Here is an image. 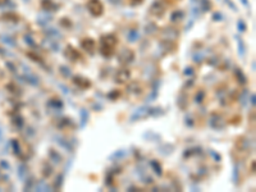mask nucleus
Listing matches in <instances>:
<instances>
[{
    "label": "nucleus",
    "mask_w": 256,
    "mask_h": 192,
    "mask_svg": "<svg viewBox=\"0 0 256 192\" xmlns=\"http://www.w3.org/2000/svg\"><path fill=\"white\" fill-rule=\"evenodd\" d=\"M13 147H14V153L18 155V154L21 153V147H19V142H18L17 140L13 141Z\"/></svg>",
    "instance_id": "48"
},
{
    "label": "nucleus",
    "mask_w": 256,
    "mask_h": 192,
    "mask_svg": "<svg viewBox=\"0 0 256 192\" xmlns=\"http://www.w3.org/2000/svg\"><path fill=\"white\" fill-rule=\"evenodd\" d=\"M25 42H26V44H28V45H31V46L35 44L34 39H32V37H31L30 35H26V36H25Z\"/></svg>",
    "instance_id": "49"
},
{
    "label": "nucleus",
    "mask_w": 256,
    "mask_h": 192,
    "mask_svg": "<svg viewBox=\"0 0 256 192\" xmlns=\"http://www.w3.org/2000/svg\"><path fill=\"white\" fill-rule=\"evenodd\" d=\"M187 96L185 94L182 95H179V98H178V105H179V108H182V109H186V106H187Z\"/></svg>",
    "instance_id": "34"
},
{
    "label": "nucleus",
    "mask_w": 256,
    "mask_h": 192,
    "mask_svg": "<svg viewBox=\"0 0 256 192\" xmlns=\"http://www.w3.org/2000/svg\"><path fill=\"white\" fill-rule=\"evenodd\" d=\"M237 28H238L240 32H245L246 31V23H245L242 19H238L237 21Z\"/></svg>",
    "instance_id": "43"
},
{
    "label": "nucleus",
    "mask_w": 256,
    "mask_h": 192,
    "mask_svg": "<svg viewBox=\"0 0 256 192\" xmlns=\"http://www.w3.org/2000/svg\"><path fill=\"white\" fill-rule=\"evenodd\" d=\"M200 3V9H202V12H208V10L211 8V3L209 2V0H199Z\"/></svg>",
    "instance_id": "32"
},
{
    "label": "nucleus",
    "mask_w": 256,
    "mask_h": 192,
    "mask_svg": "<svg viewBox=\"0 0 256 192\" xmlns=\"http://www.w3.org/2000/svg\"><path fill=\"white\" fill-rule=\"evenodd\" d=\"M25 173H27L26 167H25V165H21V167H19V170H18L19 177H21V178H25Z\"/></svg>",
    "instance_id": "47"
},
{
    "label": "nucleus",
    "mask_w": 256,
    "mask_h": 192,
    "mask_svg": "<svg viewBox=\"0 0 256 192\" xmlns=\"http://www.w3.org/2000/svg\"><path fill=\"white\" fill-rule=\"evenodd\" d=\"M45 32L49 35V37H53V39H62V34L54 27H49L45 30Z\"/></svg>",
    "instance_id": "24"
},
{
    "label": "nucleus",
    "mask_w": 256,
    "mask_h": 192,
    "mask_svg": "<svg viewBox=\"0 0 256 192\" xmlns=\"http://www.w3.org/2000/svg\"><path fill=\"white\" fill-rule=\"evenodd\" d=\"M127 40L130 42H136L140 40V32H138L137 30H131L130 32H128L127 35Z\"/></svg>",
    "instance_id": "20"
},
{
    "label": "nucleus",
    "mask_w": 256,
    "mask_h": 192,
    "mask_svg": "<svg viewBox=\"0 0 256 192\" xmlns=\"http://www.w3.org/2000/svg\"><path fill=\"white\" fill-rule=\"evenodd\" d=\"M108 2H109L110 4H113V5H118V4H121L122 0H108Z\"/></svg>",
    "instance_id": "56"
},
{
    "label": "nucleus",
    "mask_w": 256,
    "mask_h": 192,
    "mask_svg": "<svg viewBox=\"0 0 256 192\" xmlns=\"http://www.w3.org/2000/svg\"><path fill=\"white\" fill-rule=\"evenodd\" d=\"M241 2L243 3V5H245V7L249 8V0H241Z\"/></svg>",
    "instance_id": "58"
},
{
    "label": "nucleus",
    "mask_w": 256,
    "mask_h": 192,
    "mask_svg": "<svg viewBox=\"0 0 256 192\" xmlns=\"http://www.w3.org/2000/svg\"><path fill=\"white\" fill-rule=\"evenodd\" d=\"M124 156H126V150L121 149V150L115 151L114 154H112V155H110V160H112V162H114V160H119V159L124 158Z\"/></svg>",
    "instance_id": "28"
},
{
    "label": "nucleus",
    "mask_w": 256,
    "mask_h": 192,
    "mask_svg": "<svg viewBox=\"0 0 256 192\" xmlns=\"http://www.w3.org/2000/svg\"><path fill=\"white\" fill-rule=\"evenodd\" d=\"M149 115V108L147 106H141V108H138L131 117V122H135L137 119H141V118H145V117Z\"/></svg>",
    "instance_id": "11"
},
{
    "label": "nucleus",
    "mask_w": 256,
    "mask_h": 192,
    "mask_svg": "<svg viewBox=\"0 0 256 192\" xmlns=\"http://www.w3.org/2000/svg\"><path fill=\"white\" fill-rule=\"evenodd\" d=\"M237 40V44H238V54L241 58H243L245 55H246V48H245V42L242 39H240L238 36H234Z\"/></svg>",
    "instance_id": "22"
},
{
    "label": "nucleus",
    "mask_w": 256,
    "mask_h": 192,
    "mask_svg": "<svg viewBox=\"0 0 256 192\" xmlns=\"http://www.w3.org/2000/svg\"><path fill=\"white\" fill-rule=\"evenodd\" d=\"M130 78H131V72L128 71L127 68L119 69L118 72H117V74H115V82L121 83V85L127 83L128 81H130Z\"/></svg>",
    "instance_id": "4"
},
{
    "label": "nucleus",
    "mask_w": 256,
    "mask_h": 192,
    "mask_svg": "<svg viewBox=\"0 0 256 192\" xmlns=\"http://www.w3.org/2000/svg\"><path fill=\"white\" fill-rule=\"evenodd\" d=\"M234 74H236L237 81H238L241 85H246V83H247V78H246V76H245L243 72H242L240 68H236V69H234Z\"/></svg>",
    "instance_id": "23"
},
{
    "label": "nucleus",
    "mask_w": 256,
    "mask_h": 192,
    "mask_svg": "<svg viewBox=\"0 0 256 192\" xmlns=\"http://www.w3.org/2000/svg\"><path fill=\"white\" fill-rule=\"evenodd\" d=\"M27 55H28L32 60H34V62H36V63H40V64L42 63V59H41L37 54H35V53H27Z\"/></svg>",
    "instance_id": "41"
},
{
    "label": "nucleus",
    "mask_w": 256,
    "mask_h": 192,
    "mask_svg": "<svg viewBox=\"0 0 256 192\" xmlns=\"http://www.w3.org/2000/svg\"><path fill=\"white\" fill-rule=\"evenodd\" d=\"M42 5H44V8H45L46 10H49V9L58 10V5H55L54 3L51 2V0H42Z\"/></svg>",
    "instance_id": "33"
},
{
    "label": "nucleus",
    "mask_w": 256,
    "mask_h": 192,
    "mask_svg": "<svg viewBox=\"0 0 256 192\" xmlns=\"http://www.w3.org/2000/svg\"><path fill=\"white\" fill-rule=\"evenodd\" d=\"M209 126L215 131H220L226 127V121L223 119V117L218 113H213L209 118Z\"/></svg>",
    "instance_id": "1"
},
{
    "label": "nucleus",
    "mask_w": 256,
    "mask_h": 192,
    "mask_svg": "<svg viewBox=\"0 0 256 192\" xmlns=\"http://www.w3.org/2000/svg\"><path fill=\"white\" fill-rule=\"evenodd\" d=\"M213 21H215V22H219V21H223V14H222V13H219V12L214 13V14H213Z\"/></svg>",
    "instance_id": "46"
},
{
    "label": "nucleus",
    "mask_w": 256,
    "mask_h": 192,
    "mask_svg": "<svg viewBox=\"0 0 256 192\" xmlns=\"http://www.w3.org/2000/svg\"><path fill=\"white\" fill-rule=\"evenodd\" d=\"M26 81H27L28 83H31L32 86H39V85H40L39 77H37V76H32V74H27V76H26Z\"/></svg>",
    "instance_id": "29"
},
{
    "label": "nucleus",
    "mask_w": 256,
    "mask_h": 192,
    "mask_svg": "<svg viewBox=\"0 0 256 192\" xmlns=\"http://www.w3.org/2000/svg\"><path fill=\"white\" fill-rule=\"evenodd\" d=\"M209 155L213 158V159H214L215 160V162H220V160H222V156L218 154V153H215L214 150H211V149H210V150H209Z\"/></svg>",
    "instance_id": "42"
},
{
    "label": "nucleus",
    "mask_w": 256,
    "mask_h": 192,
    "mask_svg": "<svg viewBox=\"0 0 256 192\" xmlns=\"http://www.w3.org/2000/svg\"><path fill=\"white\" fill-rule=\"evenodd\" d=\"M42 174H44V177L49 178V177L53 174V168H51L49 164H45V165H44V170H42Z\"/></svg>",
    "instance_id": "36"
},
{
    "label": "nucleus",
    "mask_w": 256,
    "mask_h": 192,
    "mask_svg": "<svg viewBox=\"0 0 256 192\" xmlns=\"http://www.w3.org/2000/svg\"><path fill=\"white\" fill-rule=\"evenodd\" d=\"M208 63L210 64V66H213V67H217L218 63H219V58H218V57H211V58L208 60Z\"/></svg>",
    "instance_id": "44"
},
{
    "label": "nucleus",
    "mask_w": 256,
    "mask_h": 192,
    "mask_svg": "<svg viewBox=\"0 0 256 192\" xmlns=\"http://www.w3.org/2000/svg\"><path fill=\"white\" fill-rule=\"evenodd\" d=\"M59 73L62 74L64 78L72 77V71H71V68H68L67 66H60V67H59Z\"/></svg>",
    "instance_id": "26"
},
{
    "label": "nucleus",
    "mask_w": 256,
    "mask_h": 192,
    "mask_svg": "<svg viewBox=\"0 0 256 192\" xmlns=\"http://www.w3.org/2000/svg\"><path fill=\"white\" fill-rule=\"evenodd\" d=\"M49 159H50L54 164H59V163L62 162L60 154L57 153V150H54V149H50V150H49Z\"/></svg>",
    "instance_id": "15"
},
{
    "label": "nucleus",
    "mask_w": 256,
    "mask_h": 192,
    "mask_svg": "<svg viewBox=\"0 0 256 192\" xmlns=\"http://www.w3.org/2000/svg\"><path fill=\"white\" fill-rule=\"evenodd\" d=\"M250 101H251V105L255 108V94H252V95L250 96Z\"/></svg>",
    "instance_id": "57"
},
{
    "label": "nucleus",
    "mask_w": 256,
    "mask_h": 192,
    "mask_svg": "<svg viewBox=\"0 0 256 192\" xmlns=\"http://www.w3.org/2000/svg\"><path fill=\"white\" fill-rule=\"evenodd\" d=\"M35 190L36 191H51V187L46 183V182H44V181H40L39 183H36L35 185Z\"/></svg>",
    "instance_id": "25"
},
{
    "label": "nucleus",
    "mask_w": 256,
    "mask_h": 192,
    "mask_svg": "<svg viewBox=\"0 0 256 192\" xmlns=\"http://www.w3.org/2000/svg\"><path fill=\"white\" fill-rule=\"evenodd\" d=\"M131 5H138V4H142L144 0H130Z\"/></svg>",
    "instance_id": "55"
},
{
    "label": "nucleus",
    "mask_w": 256,
    "mask_h": 192,
    "mask_svg": "<svg viewBox=\"0 0 256 192\" xmlns=\"http://www.w3.org/2000/svg\"><path fill=\"white\" fill-rule=\"evenodd\" d=\"M183 16H185V13L182 10H176V12H173L172 16H170V21H172V22H178V21L183 18Z\"/></svg>",
    "instance_id": "27"
},
{
    "label": "nucleus",
    "mask_w": 256,
    "mask_h": 192,
    "mask_svg": "<svg viewBox=\"0 0 256 192\" xmlns=\"http://www.w3.org/2000/svg\"><path fill=\"white\" fill-rule=\"evenodd\" d=\"M145 31H146L147 35H153V34H155V32L158 31V27H156L155 23H149V25L145 27Z\"/></svg>",
    "instance_id": "35"
},
{
    "label": "nucleus",
    "mask_w": 256,
    "mask_h": 192,
    "mask_svg": "<svg viewBox=\"0 0 256 192\" xmlns=\"http://www.w3.org/2000/svg\"><path fill=\"white\" fill-rule=\"evenodd\" d=\"M247 95H249L247 90H243V91H242V95H241V103H242L243 105L246 104V100H247V99H246V96H247Z\"/></svg>",
    "instance_id": "50"
},
{
    "label": "nucleus",
    "mask_w": 256,
    "mask_h": 192,
    "mask_svg": "<svg viewBox=\"0 0 256 192\" xmlns=\"http://www.w3.org/2000/svg\"><path fill=\"white\" fill-rule=\"evenodd\" d=\"M81 46L83 48V50H86L90 55H94L95 54V50H96V42L95 40L92 39H85L82 42H81Z\"/></svg>",
    "instance_id": "6"
},
{
    "label": "nucleus",
    "mask_w": 256,
    "mask_h": 192,
    "mask_svg": "<svg viewBox=\"0 0 256 192\" xmlns=\"http://www.w3.org/2000/svg\"><path fill=\"white\" fill-rule=\"evenodd\" d=\"M8 2V0H0V5H3V4H5Z\"/></svg>",
    "instance_id": "59"
},
{
    "label": "nucleus",
    "mask_w": 256,
    "mask_h": 192,
    "mask_svg": "<svg viewBox=\"0 0 256 192\" xmlns=\"http://www.w3.org/2000/svg\"><path fill=\"white\" fill-rule=\"evenodd\" d=\"M133 59H135V53L131 49H123L118 54V60L121 64H123V66L131 64L133 62Z\"/></svg>",
    "instance_id": "3"
},
{
    "label": "nucleus",
    "mask_w": 256,
    "mask_h": 192,
    "mask_svg": "<svg viewBox=\"0 0 256 192\" xmlns=\"http://www.w3.org/2000/svg\"><path fill=\"white\" fill-rule=\"evenodd\" d=\"M163 114H164V110L162 108H149V115H151V117H159Z\"/></svg>",
    "instance_id": "31"
},
{
    "label": "nucleus",
    "mask_w": 256,
    "mask_h": 192,
    "mask_svg": "<svg viewBox=\"0 0 256 192\" xmlns=\"http://www.w3.org/2000/svg\"><path fill=\"white\" fill-rule=\"evenodd\" d=\"M69 124H72V122H71L69 118H62L60 122L58 123V127H59V128H63V127H67V126H69Z\"/></svg>",
    "instance_id": "40"
},
{
    "label": "nucleus",
    "mask_w": 256,
    "mask_h": 192,
    "mask_svg": "<svg viewBox=\"0 0 256 192\" xmlns=\"http://www.w3.org/2000/svg\"><path fill=\"white\" fill-rule=\"evenodd\" d=\"M159 153L162 154V155H164V156H167V155H169V154H172V153H173V145L164 144L163 146H160V147H159Z\"/></svg>",
    "instance_id": "18"
},
{
    "label": "nucleus",
    "mask_w": 256,
    "mask_h": 192,
    "mask_svg": "<svg viewBox=\"0 0 256 192\" xmlns=\"http://www.w3.org/2000/svg\"><path fill=\"white\" fill-rule=\"evenodd\" d=\"M3 41H4V42H7V44H9V45H14V44H16V41H14V40H12L9 36H5V37L3 39Z\"/></svg>",
    "instance_id": "53"
},
{
    "label": "nucleus",
    "mask_w": 256,
    "mask_h": 192,
    "mask_svg": "<svg viewBox=\"0 0 256 192\" xmlns=\"http://www.w3.org/2000/svg\"><path fill=\"white\" fill-rule=\"evenodd\" d=\"M226 3H227V4L229 5V8H231V9L233 10V12H238V9L236 8V5H234V4H233V3L231 2V0H226Z\"/></svg>",
    "instance_id": "54"
},
{
    "label": "nucleus",
    "mask_w": 256,
    "mask_h": 192,
    "mask_svg": "<svg viewBox=\"0 0 256 192\" xmlns=\"http://www.w3.org/2000/svg\"><path fill=\"white\" fill-rule=\"evenodd\" d=\"M53 21V17H51V14L50 13H48V12H42V13H40L37 17H36V22L40 25V26H42V27H46L50 22Z\"/></svg>",
    "instance_id": "8"
},
{
    "label": "nucleus",
    "mask_w": 256,
    "mask_h": 192,
    "mask_svg": "<svg viewBox=\"0 0 256 192\" xmlns=\"http://www.w3.org/2000/svg\"><path fill=\"white\" fill-rule=\"evenodd\" d=\"M115 46H110V45H105V44H100V54L103 55V57H105V58H109V57H112L113 54H114V51H115V49H114Z\"/></svg>",
    "instance_id": "12"
},
{
    "label": "nucleus",
    "mask_w": 256,
    "mask_h": 192,
    "mask_svg": "<svg viewBox=\"0 0 256 192\" xmlns=\"http://www.w3.org/2000/svg\"><path fill=\"white\" fill-rule=\"evenodd\" d=\"M63 181H64V174H58V177H57V179H55V187H57V190L62 188Z\"/></svg>",
    "instance_id": "37"
},
{
    "label": "nucleus",
    "mask_w": 256,
    "mask_h": 192,
    "mask_svg": "<svg viewBox=\"0 0 256 192\" xmlns=\"http://www.w3.org/2000/svg\"><path fill=\"white\" fill-rule=\"evenodd\" d=\"M183 73H185V76H191L192 77L195 74V71H194V68H192V67H186Z\"/></svg>",
    "instance_id": "45"
},
{
    "label": "nucleus",
    "mask_w": 256,
    "mask_h": 192,
    "mask_svg": "<svg viewBox=\"0 0 256 192\" xmlns=\"http://www.w3.org/2000/svg\"><path fill=\"white\" fill-rule=\"evenodd\" d=\"M164 12H165V8L160 2H154L150 7V13L155 17H162L164 14Z\"/></svg>",
    "instance_id": "7"
},
{
    "label": "nucleus",
    "mask_w": 256,
    "mask_h": 192,
    "mask_svg": "<svg viewBox=\"0 0 256 192\" xmlns=\"http://www.w3.org/2000/svg\"><path fill=\"white\" fill-rule=\"evenodd\" d=\"M73 83L76 85L77 87H80L81 90H87L91 87V81L86 77H82V76H76V77H73Z\"/></svg>",
    "instance_id": "5"
},
{
    "label": "nucleus",
    "mask_w": 256,
    "mask_h": 192,
    "mask_svg": "<svg viewBox=\"0 0 256 192\" xmlns=\"http://www.w3.org/2000/svg\"><path fill=\"white\" fill-rule=\"evenodd\" d=\"M87 10L90 12V14H92L94 17H100L104 13L103 3L100 2V0H89Z\"/></svg>",
    "instance_id": "2"
},
{
    "label": "nucleus",
    "mask_w": 256,
    "mask_h": 192,
    "mask_svg": "<svg viewBox=\"0 0 256 192\" xmlns=\"http://www.w3.org/2000/svg\"><path fill=\"white\" fill-rule=\"evenodd\" d=\"M163 37L168 41H173L178 37V30L174 27H165L163 30Z\"/></svg>",
    "instance_id": "9"
},
{
    "label": "nucleus",
    "mask_w": 256,
    "mask_h": 192,
    "mask_svg": "<svg viewBox=\"0 0 256 192\" xmlns=\"http://www.w3.org/2000/svg\"><path fill=\"white\" fill-rule=\"evenodd\" d=\"M204 98H205V91H204V90H200V91L196 94V99H195V101H196L197 104H199V103H202Z\"/></svg>",
    "instance_id": "39"
},
{
    "label": "nucleus",
    "mask_w": 256,
    "mask_h": 192,
    "mask_svg": "<svg viewBox=\"0 0 256 192\" xmlns=\"http://www.w3.org/2000/svg\"><path fill=\"white\" fill-rule=\"evenodd\" d=\"M100 44L115 46V45H117V37H115L114 35H104V36H101V39H100Z\"/></svg>",
    "instance_id": "14"
},
{
    "label": "nucleus",
    "mask_w": 256,
    "mask_h": 192,
    "mask_svg": "<svg viewBox=\"0 0 256 192\" xmlns=\"http://www.w3.org/2000/svg\"><path fill=\"white\" fill-rule=\"evenodd\" d=\"M150 167L153 168V170L155 172V174L158 176H162L163 174V169H162V165L158 160H150Z\"/></svg>",
    "instance_id": "21"
},
{
    "label": "nucleus",
    "mask_w": 256,
    "mask_h": 192,
    "mask_svg": "<svg viewBox=\"0 0 256 192\" xmlns=\"http://www.w3.org/2000/svg\"><path fill=\"white\" fill-rule=\"evenodd\" d=\"M64 55H66L71 62H77V60H80V58H81L80 53H78L76 49H74L73 46H71V45L67 46L66 51H64Z\"/></svg>",
    "instance_id": "10"
},
{
    "label": "nucleus",
    "mask_w": 256,
    "mask_h": 192,
    "mask_svg": "<svg viewBox=\"0 0 256 192\" xmlns=\"http://www.w3.org/2000/svg\"><path fill=\"white\" fill-rule=\"evenodd\" d=\"M55 141L62 146V147H64L66 149L67 151H72L73 150V147H72V145L69 144V141L68 140H66V138H62V137H57L55 138Z\"/></svg>",
    "instance_id": "17"
},
{
    "label": "nucleus",
    "mask_w": 256,
    "mask_h": 192,
    "mask_svg": "<svg viewBox=\"0 0 256 192\" xmlns=\"http://www.w3.org/2000/svg\"><path fill=\"white\" fill-rule=\"evenodd\" d=\"M80 115H81L80 127H81V128H85V126L87 124V121H89V112H87L86 109H81V110H80Z\"/></svg>",
    "instance_id": "19"
},
{
    "label": "nucleus",
    "mask_w": 256,
    "mask_h": 192,
    "mask_svg": "<svg viewBox=\"0 0 256 192\" xmlns=\"http://www.w3.org/2000/svg\"><path fill=\"white\" fill-rule=\"evenodd\" d=\"M255 66H256V63H255V60H252V69L255 71Z\"/></svg>",
    "instance_id": "60"
},
{
    "label": "nucleus",
    "mask_w": 256,
    "mask_h": 192,
    "mask_svg": "<svg viewBox=\"0 0 256 192\" xmlns=\"http://www.w3.org/2000/svg\"><path fill=\"white\" fill-rule=\"evenodd\" d=\"M232 181L234 185L238 183L240 181V170H238V164H234V168H233V174H232Z\"/></svg>",
    "instance_id": "30"
},
{
    "label": "nucleus",
    "mask_w": 256,
    "mask_h": 192,
    "mask_svg": "<svg viewBox=\"0 0 256 192\" xmlns=\"http://www.w3.org/2000/svg\"><path fill=\"white\" fill-rule=\"evenodd\" d=\"M127 92L131 94V95H140V94L142 92L141 85L138 83V82H131V83L127 86Z\"/></svg>",
    "instance_id": "13"
},
{
    "label": "nucleus",
    "mask_w": 256,
    "mask_h": 192,
    "mask_svg": "<svg viewBox=\"0 0 256 192\" xmlns=\"http://www.w3.org/2000/svg\"><path fill=\"white\" fill-rule=\"evenodd\" d=\"M186 126L187 127H194V119H192V117H190V115L186 117Z\"/></svg>",
    "instance_id": "51"
},
{
    "label": "nucleus",
    "mask_w": 256,
    "mask_h": 192,
    "mask_svg": "<svg viewBox=\"0 0 256 192\" xmlns=\"http://www.w3.org/2000/svg\"><path fill=\"white\" fill-rule=\"evenodd\" d=\"M252 172H255V162H252Z\"/></svg>",
    "instance_id": "61"
},
{
    "label": "nucleus",
    "mask_w": 256,
    "mask_h": 192,
    "mask_svg": "<svg viewBox=\"0 0 256 192\" xmlns=\"http://www.w3.org/2000/svg\"><path fill=\"white\" fill-rule=\"evenodd\" d=\"M48 106L50 109H54V110H62L63 109V103L58 99H51L49 103H48Z\"/></svg>",
    "instance_id": "16"
},
{
    "label": "nucleus",
    "mask_w": 256,
    "mask_h": 192,
    "mask_svg": "<svg viewBox=\"0 0 256 192\" xmlns=\"http://www.w3.org/2000/svg\"><path fill=\"white\" fill-rule=\"evenodd\" d=\"M121 96V92L118 91V90H114V91H110L109 94H108V98L110 99V100H117Z\"/></svg>",
    "instance_id": "38"
},
{
    "label": "nucleus",
    "mask_w": 256,
    "mask_h": 192,
    "mask_svg": "<svg viewBox=\"0 0 256 192\" xmlns=\"http://www.w3.org/2000/svg\"><path fill=\"white\" fill-rule=\"evenodd\" d=\"M194 62L201 63V62H202V54H200V53H197V54H194Z\"/></svg>",
    "instance_id": "52"
}]
</instances>
